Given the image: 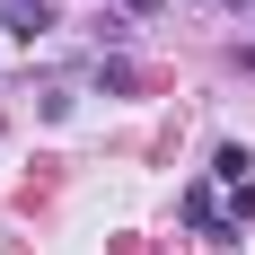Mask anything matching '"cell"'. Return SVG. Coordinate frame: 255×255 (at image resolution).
Here are the masks:
<instances>
[{
	"instance_id": "cell-1",
	"label": "cell",
	"mask_w": 255,
	"mask_h": 255,
	"mask_svg": "<svg viewBox=\"0 0 255 255\" xmlns=\"http://www.w3.org/2000/svg\"><path fill=\"white\" fill-rule=\"evenodd\" d=\"M185 220H194V229H229V203H220V194H211V185H185Z\"/></svg>"
},
{
	"instance_id": "cell-2",
	"label": "cell",
	"mask_w": 255,
	"mask_h": 255,
	"mask_svg": "<svg viewBox=\"0 0 255 255\" xmlns=\"http://www.w3.org/2000/svg\"><path fill=\"white\" fill-rule=\"evenodd\" d=\"M0 26H9V35H26V44H35V35H44V26H53V9H44V0H0Z\"/></svg>"
},
{
	"instance_id": "cell-3",
	"label": "cell",
	"mask_w": 255,
	"mask_h": 255,
	"mask_svg": "<svg viewBox=\"0 0 255 255\" xmlns=\"http://www.w3.org/2000/svg\"><path fill=\"white\" fill-rule=\"evenodd\" d=\"M247 167H255V158L238 150V141H220V158H211V176H220V185H247Z\"/></svg>"
},
{
	"instance_id": "cell-4",
	"label": "cell",
	"mask_w": 255,
	"mask_h": 255,
	"mask_svg": "<svg viewBox=\"0 0 255 255\" xmlns=\"http://www.w3.org/2000/svg\"><path fill=\"white\" fill-rule=\"evenodd\" d=\"M124 9H132V18H158V9H167V0H124Z\"/></svg>"
}]
</instances>
